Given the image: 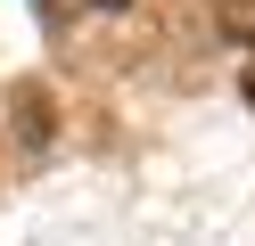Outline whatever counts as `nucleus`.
<instances>
[{
    "mask_svg": "<svg viewBox=\"0 0 255 246\" xmlns=\"http://www.w3.org/2000/svg\"><path fill=\"white\" fill-rule=\"evenodd\" d=\"M50 131H58L50 90H41V82H25V90H17V148H50Z\"/></svg>",
    "mask_w": 255,
    "mask_h": 246,
    "instance_id": "1",
    "label": "nucleus"
},
{
    "mask_svg": "<svg viewBox=\"0 0 255 246\" xmlns=\"http://www.w3.org/2000/svg\"><path fill=\"white\" fill-rule=\"evenodd\" d=\"M214 33L222 41H255V0H214Z\"/></svg>",
    "mask_w": 255,
    "mask_h": 246,
    "instance_id": "2",
    "label": "nucleus"
},
{
    "mask_svg": "<svg viewBox=\"0 0 255 246\" xmlns=\"http://www.w3.org/2000/svg\"><path fill=\"white\" fill-rule=\"evenodd\" d=\"M99 8H132V0H99Z\"/></svg>",
    "mask_w": 255,
    "mask_h": 246,
    "instance_id": "3",
    "label": "nucleus"
},
{
    "mask_svg": "<svg viewBox=\"0 0 255 246\" xmlns=\"http://www.w3.org/2000/svg\"><path fill=\"white\" fill-rule=\"evenodd\" d=\"M247 98H255V74H247Z\"/></svg>",
    "mask_w": 255,
    "mask_h": 246,
    "instance_id": "4",
    "label": "nucleus"
}]
</instances>
